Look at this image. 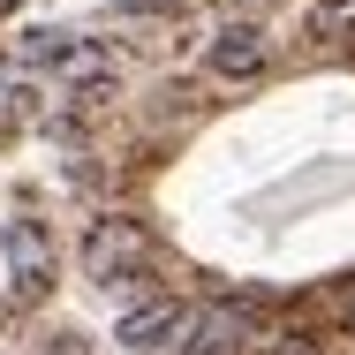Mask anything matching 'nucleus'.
Returning <instances> with one entry per match:
<instances>
[{
    "mask_svg": "<svg viewBox=\"0 0 355 355\" xmlns=\"http://www.w3.org/2000/svg\"><path fill=\"white\" fill-rule=\"evenodd\" d=\"M0 257H8V295L15 302H38L53 287V234L38 219H8L0 227Z\"/></svg>",
    "mask_w": 355,
    "mask_h": 355,
    "instance_id": "nucleus-1",
    "label": "nucleus"
},
{
    "mask_svg": "<svg viewBox=\"0 0 355 355\" xmlns=\"http://www.w3.org/2000/svg\"><path fill=\"white\" fill-rule=\"evenodd\" d=\"M0 106H8V69H0Z\"/></svg>",
    "mask_w": 355,
    "mask_h": 355,
    "instance_id": "nucleus-7",
    "label": "nucleus"
},
{
    "mask_svg": "<svg viewBox=\"0 0 355 355\" xmlns=\"http://www.w3.org/2000/svg\"><path fill=\"white\" fill-rule=\"evenodd\" d=\"M189 325H197V310H182V302H137V310H121V325H114V340L129 355H182L189 348Z\"/></svg>",
    "mask_w": 355,
    "mask_h": 355,
    "instance_id": "nucleus-3",
    "label": "nucleus"
},
{
    "mask_svg": "<svg viewBox=\"0 0 355 355\" xmlns=\"http://www.w3.org/2000/svg\"><path fill=\"white\" fill-rule=\"evenodd\" d=\"M129 15H151V8H182V0H121Z\"/></svg>",
    "mask_w": 355,
    "mask_h": 355,
    "instance_id": "nucleus-6",
    "label": "nucleus"
},
{
    "mask_svg": "<svg viewBox=\"0 0 355 355\" xmlns=\"http://www.w3.org/2000/svg\"><path fill=\"white\" fill-rule=\"evenodd\" d=\"M242 340H250V318L227 310V302H212V310H197L189 348H182V355H242Z\"/></svg>",
    "mask_w": 355,
    "mask_h": 355,
    "instance_id": "nucleus-5",
    "label": "nucleus"
},
{
    "mask_svg": "<svg viewBox=\"0 0 355 355\" xmlns=\"http://www.w3.org/2000/svg\"><path fill=\"white\" fill-rule=\"evenodd\" d=\"M144 250H151V242H144L137 219H98V227L83 234V272L114 295L121 280H137V272H144Z\"/></svg>",
    "mask_w": 355,
    "mask_h": 355,
    "instance_id": "nucleus-2",
    "label": "nucleus"
},
{
    "mask_svg": "<svg viewBox=\"0 0 355 355\" xmlns=\"http://www.w3.org/2000/svg\"><path fill=\"white\" fill-rule=\"evenodd\" d=\"M265 53H272V46H265L257 23H219L205 61H212V76H257V69H265Z\"/></svg>",
    "mask_w": 355,
    "mask_h": 355,
    "instance_id": "nucleus-4",
    "label": "nucleus"
}]
</instances>
